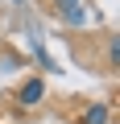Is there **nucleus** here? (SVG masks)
<instances>
[{
  "label": "nucleus",
  "instance_id": "nucleus-1",
  "mask_svg": "<svg viewBox=\"0 0 120 124\" xmlns=\"http://www.w3.org/2000/svg\"><path fill=\"white\" fill-rule=\"evenodd\" d=\"M54 17L62 25H83L87 21V8H83V0H54Z\"/></svg>",
  "mask_w": 120,
  "mask_h": 124
},
{
  "label": "nucleus",
  "instance_id": "nucleus-2",
  "mask_svg": "<svg viewBox=\"0 0 120 124\" xmlns=\"http://www.w3.org/2000/svg\"><path fill=\"white\" fill-rule=\"evenodd\" d=\"M41 99H46V83H41L37 75L17 87V103H21V108H33V103H41Z\"/></svg>",
  "mask_w": 120,
  "mask_h": 124
},
{
  "label": "nucleus",
  "instance_id": "nucleus-3",
  "mask_svg": "<svg viewBox=\"0 0 120 124\" xmlns=\"http://www.w3.org/2000/svg\"><path fill=\"white\" fill-rule=\"evenodd\" d=\"M108 120H112V103H91L79 116V124H108Z\"/></svg>",
  "mask_w": 120,
  "mask_h": 124
}]
</instances>
